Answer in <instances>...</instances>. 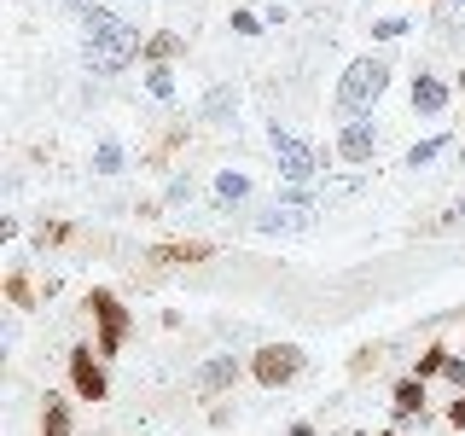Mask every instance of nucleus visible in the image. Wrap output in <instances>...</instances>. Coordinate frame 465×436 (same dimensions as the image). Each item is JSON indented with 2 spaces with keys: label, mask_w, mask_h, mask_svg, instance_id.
<instances>
[{
  "label": "nucleus",
  "mask_w": 465,
  "mask_h": 436,
  "mask_svg": "<svg viewBox=\"0 0 465 436\" xmlns=\"http://www.w3.org/2000/svg\"><path fill=\"white\" fill-rule=\"evenodd\" d=\"M82 35H87V64H94L99 76H116V70H128V64L145 53V35H140V29L123 24V18H116V12H105V6L82 12Z\"/></svg>",
  "instance_id": "f257e3e1"
},
{
  "label": "nucleus",
  "mask_w": 465,
  "mask_h": 436,
  "mask_svg": "<svg viewBox=\"0 0 465 436\" xmlns=\"http://www.w3.org/2000/svg\"><path fill=\"white\" fill-rule=\"evenodd\" d=\"M384 87H390V64H384V58H355V64L338 76L331 111H338L343 123H355V116H367L378 99H384Z\"/></svg>",
  "instance_id": "f03ea898"
},
{
  "label": "nucleus",
  "mask_w": 465,
  "mask_h": 436,
  "mask_svg": "<svg viewBox=\"0 0 465 436\" xmlns=\"http://www.w3.org/2000/svg\"><path fill=\"white\" fill-rule=\"evenodd\" d=\"M82 309H87V320H94V349L105 361H116L128 349V332H134V314H128V302L116 297L111 285H94L82 297Z\"/></svg>",
  "instance_id": "7ed1b4c3"
},
{
  "label": "nucleus",
  "mask_w": 465,
  "mask_h": 436,
  "mask_svg": "<svg viewBox=\"0 0 465 436\" xmlns=\"http://www.w3.org/2000/svg\"><path fill=\"white\" fill-rule=\"evenodd\" d=\"M64 372H70V396L76 401L99 407L111 396V367H105V355H99L94 343H70L64 349Z\"/></svg>",
  "instance_id": "20e7f679"
},
{
  "label": "nucleus",
  "mask_w": 465,
  "mask_h": 436,
  "mask_svg": "<svg viewBox=\"0 0 465 436\" xmlns=\"http://www.w3.org/2000/svg\"><path fill=\"white\" fill-rule=\"evenodd\" d=\"M268 140H273V157H280V174H285V186H291V193H302V186H309L314 174L326 169V164H320V152H314V145H309V140H297L291 128H280V123H273V128H268Z\"/></svg>",
  "instance_id": "39448f33"
},
{
  "label": "nucleus",
  "mask_w": 465,
  "mask_h": 436,
  "mask_svg": "<svg viewBox=\"0 0 465 436\" xmlns=\"http://www.w3.org/2000/svg\"><path fill=\"white\" fill-rule=\"evenodd\" d=\"M302 367H309V355H302L297 343H262L256 355H251V378L262 390H285V384H297Z\"/></svg>",
  "instance_id": "423d86ee"
},
{
  "label": "nucleus",
  "mask_w": 465,
  "mask_h": 436,
  "mask_svg": "<svg viewBox=\"0 0 465 436\" xmlns=\"http://www.w3.org/2000/svg\"><path fill=\"white\" fill-rule=\"evenodd\" d=\"M0 291H6V309H12V314H29V309H41V302H47L53 280H47V285H35L29 262H12V268H6V280H0Z\"/></svg>",
  "instance_id": "0eeeda50"
},
{
  "label": "nucleus",
  "mask_w": 465,
  "mask_h": 436,
  "mask_svg": "<svg viewBox=\"0 0 465 436\" xmlns=\"http://www.w3.org/2000/svg\"><path fill=\"white\" fill-rule=\"evenodd\" d=\"M152 273H163V268H198V262H210L215 256V244L210 239H163V244H152Z\"/></svg>",
  "instance_id": "6e6552de"
},
{
  "label": "nucleus",
  "mask_w": 465,
  "mask_h": 436,
  "mask_svg": "<svg viewBox=\"0 0 465 436\" xmlns=\"http://www.w3.org/2000/svg\"><path fill=\"white\" fill-rule=\"evenodd\" d=\"M372 152H378V128L367 123V116H355V123H343L338 128V157L343 164H372Z\"/></svg>",
  "instance_id": "1a4fd4ad"
},
{
  "label": "nucleus",
  "mask_w": 465,
  "mask_h": 436,
  "mask_svg": "<svg viewBox=\"0 0 465 436\" xmlns=\"http://www.w3.org/2000/svg\"><path fill=\"white\" fill-rule=\"evenodd\" d=\"M407 99H413V111H419V116H442V111H448V99H454V87H448L442 76H430V70H419L413 87H407Z\"/></svg>",
  "instance_id": "9d476101"
},
{
  "label": "nucleus",
  "mask_w": 465,
  "mask_h": 436,
  "mask_svg": "<svg viewBox=\"0 0 465 436\" xmlns=\"http://www.w3.org/2000/svg\"><path fill=\"white\" fill-rule=\"evenodd\" d=\"M244 372H251V367H239L232 355H210V361L198 367V390H203V396H227V390L239 384Z\"/></svg>",
  "instance_id": "9b49d317"
},
{
  "label": "nucleus",
  "mask_w": 465,
  "mask_h": 436,
  "mask_svg": "<svg viewBox=\"0 0 465 436\" xmlns=\"http://www.w3.org/2000/svg\"><path fill=\"white\" fill-rule=\"evenodd\" d=\"M35 436H76V407H70V396H58V390L41 396V425H35Z\"/></svg>",
  "instance_id": "f8f14e48"
},
{
  "label": "nucleus",
  "mask_w": 465,
  "mask_h": 436,
  "mask_svg": "<svg viewBox=\"0 0 465 436\" xmlns=\"http://www.w3.org/2000/svg\"><path fill=\"white\" fill-rule=\"evenodd\" d=\"M425 378H413V372H401L396 378V390H390V407H396V419L407 425V419H425Z\"/></svg>",
  "instance_id": "ddd939ff"
},
{
  "label": "nucleus",
  "mask_w": 465,
  "mask_h": 436,
  "mask_svg": "<svg viewBox=\"0 0 465 436\" xmlns=\"http://www.w3.org/2000/svg\"><path fill=\"white\" fill-rule=\"evenodd\" d=\"M186 53V41L181 35H174V29H152V35H145V70H152V64H174V58H181Z\"/></svg>",
  "instance_id": "4468645a"
},
{
  "label": "nucleus",
  "mask_w": 465,
  "mask_h": 436,
  "mask_svg": "<svg viewBox=\"0 0 465 436\" xmlns=\"http://www.w3.org/2000/svg\"><path fill=\"white\" fill-rule=\"evenodd\" d=\"M35 251H64V244H76L82 233H76V222H35Z\"/></svg>",
  "instance_id": "2eb2a0df"
},
{
  "label": "nucleus",
  "mask_w": 465,
  "mask_h": 436,
  "mask_svg": "<svg viewBox=\"0 0 465 436\" xmlns=\"http://www.w3.org/2000/svg\"><path fill=\"white\" fill-rule=\"evenodd\" d=\"M448 361H454V349H448V343H425V349H419V361H413V378H425V384H430V378L448 372Z\"/></svg>",
  "instance_id": "dca6fc26"
},
{
  "label": "nucleus",
  "mask_w": 465,
  "mask_h": 436,
  "mask_svg": "<svg viewBox=\"0 0 465 436\" xmlns=\"http://www.w3.org/2000/svg\"><path fill=\"white\" fill-rule=\"evenodd\" d=\"M390 361V343H361L355 355H349V378H367V372H378Z\"/></svg>",
  "instance_id": "f3484780"
},
{
  "label": "nucleus",
  "mask_w": 465,
  "mask_h": 436,
  "mask_svg": "<svg viewBox=\"0 0 465 436\" xmlns=\"http://www.w3.org/2000/svg\"><path fill=\"white\" fill-rule=\"evenodd\" d=\"M181 145H186V123H169L163 134H157V145H152V157H145V164L163 169V164H169V152H181Z\"/></svg>",
  "instance_id": "a211bd4d"
},
{
  "label": "nucleus",
  "mask_w": 465,
  "mask_h": 436,
  "mask_svg": "<svg viewBox=\"0 0 465 436\" xmlns=\"http://www.w3.org/2000/svg\"><path fill=\"white\" fill-rule=\"evenodd\" d=\"M215 198H222V203H244V198H251V181H244L239 169H222V174H215Z\"/></svg>",
  "instance_id": "6ab92c4d"
},
{
  "label": "nucleus",
  "mask_w": 465,
  "mask_h": 436,
  "mask_svg": "<svg viewBox=\"0 0 465 436\" xmlns=\"http://www.w3.org/2000/svg\"><path fill=\"white\" fill-rule=\"evenodd\" d=\"M448 145H454V140H448V134H430V140H419L413 152H407V169H425L430 157H442V152H448Z\"/></svg>",
  "instance_id": "aec40b11"
},
{
  "label": "nucleus",
  "mask_w": 465,
  "mask_h": 436,
  "mask_svg": "<svg viewBox=\"0 0 465 436\" xmlns=\"http://www.w3.org/2000/svg\"><path fill=\"white\" fill-rule=\"evenodd\" d=\"M145 94H152V99H174V70L152 64V70H145Z\"/></svg>",
  "instance_id": "412c9836"
},
{
  "label": "nucleus",
  "mask_w": 465,
  "mask_h": 436,
  "mask_svg": "<svg viewBox=\"0 0 465 436\" xmlns=\"http://www.w3.org/2000/svg\"><path fill=\"white\" fill-rule=\"evenodd\" d=\"M94 169H99V174H116V169H123V145H116V140H105V145L94 152Z\"/></svg>",
  "instance_id": "4be33fe9"
},
{
  "label": "nucleus",
  "mask_w": 465,
  "mask_h": 436,
  "mask_svg": "<svg viewBox=\"0 0 465 436\" xmlns=\"http://www.w3.org/2000/svg\"><path fill=\"white\" fill-rule=\"evenodd\" d=\"M372 35H378V41H396V35H407V18H378Z\"/></svg>",
  "instance_id": "5701e85b"
},
{
  "label": "nucleus",
  "mask_w": 465,
  "mask_h": 436,
  "mask_svg": "<svg viewBox=\"0 0 465 436\" xmlns=\"http://www.w3.org/2000/svg\"><path fill=\"white\" fill-rule=\"evenodd\" d=\"M232 29H239V35H262V18L256 12H232Z\"/></svg>",
  "instance_id": "b1692460"
},
{
  "label": "nucleus",
  "mask_w": 465,
  "mask_h": 436,
  "mask_svg": "<svg viewBox=\"0 0 465 436\" xmlns=\"http://www.w3.org/2000/svg\"><path fill=\"white\" fill-rule=\"evenodd\" d=\"M442 378H448L454 390H465V355H460V349H454V361H448V372H442Z\"/></svg>",
  "instance_id": "393cba45"
},
{
  "label": "nucleus",
  "mask_w": 465,
  "mask_h": 436,
  "mask_svg": "<svg viewBox=\"0 0 465 436\" xmlns=\"http://www.w3.org/2000/svg\"><path fill=\"white\" fill-rule=\"evenodd\" d=\"M442 419H448V425H454V431H465V390H460L454 401H448V413H442Z\"/></svg>",
  "instance_id": "a878e982"
},
{
  "label": "nucleus",
  "mask_w": 465,
  "mask_h": 436,
  "mask_svg": "<svg viewBox=\"0 0 465 436\" xmlns=\"http://www.w3.org/2000/svg\"><path fill=\"white\" fill-rule=\"evenodd\" d=\"M203 111H210V123H227V94H222V87L210 94V105H203Z\"/></svg>",
  "instance_id": "bb28decb"
},
{
  "label": "nucleus",
  "mask_w": 465,
  "mask_h": 436,
  "mask_svg": "<svg viewBox=\"0 0 465 436\" xmlns=\"http://www.w3.org/2000/svg\"><path fill=\"white\" fill-rule=\"evenodd\" d=\"M285 436H314V425H309V419H297V425H291Z\"/></svg>",
  "instance_id": "cd10ccee"
},
{
  "label": "nucleus",
  "mask_w": 465,
  "mask_h": 436,
  "mask_svg": "<svg viewBox=\"0 0 465 436\" xmlns=\"http://www.w3.org/2000/svg\"><path fill=\"white\" fill-rule=\"evenodd\" d=\"M70 6H76V18H82V12H94V6H99V0H70Z\"/></svg>",
  "instance_id": "c85d7f7f"
},
{
  "label": "nucleus",
  "mask_w": 465,
  "mask_h": 436,
  "mask_svg": "<svg viewBox=\"0 0 465 436\" xmlns=\"http://www.w3.org/2000/svg\"><path fill=\"white\" fill-rule=\"evenodd\" d=\"M372 436H401V431H372Z\"/></svg>",
  "instance_id": "c756f323"
},
{
  "label": "nucleus",
  "mask_w": 465,
  "mask_h": 436,
  "mask_svg": "<svg viewBox=\"0 0 465 436\" xmlns=\"http://www.w3.org/2000/svg\"><path fill=\"white\" fill-rule=\"evenodd\" d=\"M460 164H465V152H460Z\"/></svg>",
  "instance_id": "7c9ffc66"
}]
</instances>
